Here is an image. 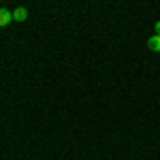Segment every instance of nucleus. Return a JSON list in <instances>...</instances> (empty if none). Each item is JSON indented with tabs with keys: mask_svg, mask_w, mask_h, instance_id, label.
<instances>
[{
	"mask_svg": "<svg viewBox=\"0 0 160 160\" xmlns=\"http://www.w3.org/2000/svg\"><path fill=\"white\" fill-rule=\"evenodd\" d=\"M11 22H13V11L0 9V26H9Z\"/></svg>",
	"mask_w": 160,
	"mask_h": 160,
	"instance_id": "nucleus-2",
	"label": "nucleus"
},
{
	"mask_svg": "<svg viewBox=\"0 0 160 160\" xmlns=\"http://www.w3.org/2000/svg\"><path fill=\"white\" fill-rule=\"evenodd\" d=\"M154 28H156V34H160V22H156V26H154Z\"/></svg>",
	"mask_w": 160,
	"mask_h": 160,
	"instance_id": "nucleus-4",
	"label": "nucleus"
},
{
	"mask_svg": "<svg viewBox=\"0 0 160 160\" xmlns=\"http://www.w3.org/2000/svg\"><path fill=\"white\" fill-rule=\"evenodd\" d=\"M148 47L154 51H160V34H154L152 38H148Z\"/></svg>",
	"mask_w": 160,
	"mask_h": 160,
	"instance_id": "nucleus-3",
	"label": "nucleus"
},
{
	"mask_svg": "<svg viewBox=\"0 0 160 160\" xmlns=\"http://www.w3.org/2000/svg\"><path fill=\"white\" fill-rule=\"evenodd\" d=\"M26 19H28V11H26L24 7H17L13 11V22H26Z\"/></svg>",
	"mask_w": 160,
	"mask_h": 160,
	"instance_id": "nucleus-1",
	"label": "nucleus"
}]
</instances>
